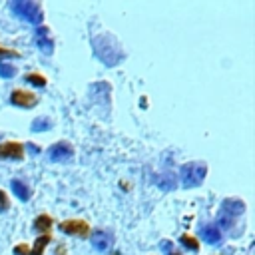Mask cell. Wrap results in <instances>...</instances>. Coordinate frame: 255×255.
Masks as SVG:
<instances>
[{
  "mask_svg": "<svg viewBox=\"0 0 255 255\" xmlns=\"http://www.w3.org/2000/svg\"><path fill=\"white\" fill-rule=\"evenodd\" d=\"M94 52H96V56H98L106 66H116L120 60H124L122 48L114 42V38H110V36H106V34L94 38Z\"/></svg>",
  "mask_w": 255,
  "mask_h": 255,
  "instance_id": "6da1fadb",
  "label": "cell"
},
{
  "mask_svg": "<svg viewBox=\"0 0 255 255\" xmlns=\"http://www.w3.org/2000/svg\"><path fill=\"white\" fill-rule=\"evenodd\" d=\"M179 175H181V185L185 189L197 187V185L203 183V179L207 175V163H203V161H187V163L181 165Z\"/></svg>",
  "mask_w": 255,
  "mask_h": 255,
  "instance_id": "7a4b0ae2",
  "label": "cell"
},
{
  "mask_svg": "<svg viewBox=\"0 0 255 255\" xmlns=\"http://www.w3.org/2000/svg\"><path fill=\"white\" fill-rule=\"evenodd\" d=\"M10 10L16 16H20L24 22H30V24H40L42 18H44L42 8L36 2H30V0H12Z\"/></svg>",
  "mask_w": 255,
  "mask_h": 255,
  "instance_id": "3957f363",
  "label": "cell"
},
{
  "mask_svg": "<svg viewBox=\"0 0 255 255\" xmlns=\"http://www.w3.org/2000/svg\"><path fill=\"white\" fill-rule=\"evenodd\" d=\"M74 155V147L68 141H58L48 149V157L50 161H66Z\"/></svg>",
  "mask_w": 255,
  "mask_h": 255,
  "instance_id": "277c9868",
  "label": "cell"
},
{
  "mask_svg": "<svg viewBox=\"0 0 255 255\" xmlns=\"http://www.w3.org/2000/svg\"><path fill=\"white\" fill-rule=\"evenodd\" d=\"M24 157V147L18 141H4L0 145V159H12V161H20Z\"/></svg>",
  "mask_w": 255,
  "mask_h": 255,
  "instance_id": "5b68a950",
  "label": "cell"
},
{
  "mask_svg": "<svg viewBox=\"0 0 255 255\" xmlns=\"http://www.w3.org/2000/svg\"><path fill=\"white\" fill-rule=\"evenodd\" d=\"M60 231L62 233H70V235H88L90 233V225L82 219H68L64 223H60Z\"/></svg>",
  "mask_w": 255,
  "mask_h": 255,
  "instance_id": "8992f818",
  "label": "cell"
},
{
  "mask_svg": "<svg viewBox=\"0 0 255 255\" xmlns=\"http://www.w3.org/2000/svg\"><path fill=\"white\" fill-rule=\"evenodd\" d=\"M10 102L14 106H20V108H32V106H36L38 98L32 92H26V90H14L10 94Z\"/></svg>",
  "mask_w": 255,
  "mask_h": 255,
  "instance_id": "52a82bcc",
  "label": "cell"
},
{
  "mask_svg": "<svg viewBox=\"0 0 255 255\" xmlns=\"http://www.w3.org/2000/svg\"><path fill=\"white\" fill-rule=\"evenodd\" d=\"M243 211H245V203L241 199H223V203H221V215H225L229 219L241 215Z\"/></svg>",
  "mask_w": 255,
  "mask_h": 255,
  "instance_id": "ba28073f",
  "label": "cell"
},
{
  "mask_svg": "<svg viewBox=\"0 0 255 255\" xmlns=\"http://www.w3.org/2000/svg\"><path fill=\"white\" fill-rule=\"evenodd\" d=\"M112 243H114V239H112V235H110L108 231H96V233L92 235V245H94L98 251H108V249L112 247Z\"/></svg>",
  "mask_w": 255,
  "mask_h": 255,
  "instance_id": "9c48e42d",
  "label": "cell"
},
{
  "mask_svg": "<svg viewBox=\"0 0 255 255\" xmlns=\"http://www.w3.org/2000/svg\"><path fill=\"white\" fill-rule=\"evenodd\" d=\"M36 44H38V48L44 52V54H52V50H54V44H52V40L48 38V28H38L36 30Z\"/></svg>",
  "mask_w": 255,
  "mask_h": 255,
  "instance_id": "30bf717a",
  "label": "cell"
},
{
  "mask_svg": "<svg viewBox=\"0 0 255 255\" xmlns=\"http://www.w3.org/2000/svg\"><path fill=\"white\" fill-rule=\"evenodd\" d=\"M201 237H203L209 245H217V243H219V239H221V231H219V227H217V225L207 223V225H203V227H201Z\"/></svg>",
  "mask_w": 255,
  "mask_h": 255,
  "instance_id": "8fae6325",
  "label": "cell"
},
{
  "mask_svg": "<svg viewBox=\"0 0 255 255\" xmlns=\"http://www.w3.org/2000/svg\"><path fill=\"white\" fill-rule=\"evenodd\" d=\"M10 187H12L14 195H16L20 201H28V199H30V195H32V191L28 189V185H26V183H22L20 179H12V181H10Z\"/></svg>",
  "mask_w": 255,
  "mask_h": 255,
  "instance_id": "7c38bea8",
  "label": "cell"
},
{
  "mask_svg": "<svg viewBox=\"0 0 255 255\" xmlns=\"http://www.w3.org/2000/svg\"><path fill=\"white\" fill-rule=\"evenodd\" d=\"M155 183H157V187H159L161 191H173V189H175V175L163 173V175L155 177Z\"/></svg>",
  "mask_w": 255,
  "mask_h": 255,
  "instance_id": "4fadbf2b",
  "label": "cell"
},
{
  "mask_svg": "<svg viewBox=\"0 0 255 255\" xmlns=\"http://www.w3.org/2000/svg\"><path fill=\"white\" fill-rule=\"evenodd\" d=\"M52 227V217L50 215H38L34 219V229L36 231H48Z\"/></svg>",
  "mask_w": 255,
  "mask_h": 255,
  "instance_id": "5bb4252c",
  "label": "cell"
},
{
  "mask_svg": "<svg viewBox=\"0 0 255 255\" xmlns=\"http://www.w3.org/2000/svg\"><path fill=\"white\" fill-rule=\"evenodd\" d=\"M50 235H40L38 239H36V245H34V249L30 251V255H42V251H44V247L50 243Z\"/></svg>",
  "mask_w": 255,
  "mask_h": 255,
  "instance_id": "9a60e30c",
  "label": "cell"
},
{
  "mask_svg": "<svg viewBox=\"0 0 255 255\" xmlns=\"http://www.w3.org/2000/svg\"><path fill=\"white\" fill-rule=\"evenodd\" d=\"M50 120L48 118H36L34 122H32V131H46V129H50Z\"/></svg>",
  "mask_w": 255,
  "mask_h": 255,
  "instance_id": "2e32d148",
  "label": "cell"
},
{
  "mask_svg": "<svg viewBox=\"0 0 255 255\" xmlns=\"http://www.w3.org/2000/svg\"><path fill=\"white\" fill-rule=\"evenodd\" d=\"M28 84H34V86H38V88H44L46 86V78L44 76H40V74H26V78H24Z\"/></svg>",
  "mask_w": 255,
  "mask_h": 255,
  "instance_id": "e0dca14e",
  "label": "cell"
},
{
  "mask_svg": "<svg viewBox=\"0 0 255 255\" xmlns=\"http://www.w3.org/2000/svg\"><path fill=\"white\" fill-rule=\"evenodd\" d=\"M187 249H191V251H197L199 249V243H197V239L195 237H191V235H187V233H183L181 235V239H179Z\"/></svg>",
  "mask_w": 255,
  "mask_h": 255,
  "instance_id": "ac0fdd59",
  "label": "cell"
},
{
  "mask_svg": "<svg viewBox=\"0 0 255 255\" xmlns=\"http://www.w3.org/2000/svg\"><path fill=\"white\" fill-rule=\"evenodd\" d=\"M14 74H16L14 66H10V64H0V76H2V78H12Z\"/></svg>",
  "mask_w": 255,
  "mask_h": 255,
  "instance_id": "d6986e66",
  "label": "cell"
},
{
  "mask_svg": "<svg viewBox=\"0 0 255 255\" xmlns=\"http://www.w3.org/2000/svg\"><path fill=\"white\" fill-rule=\"evenodd\" d=\"M8 207H10V201H8V195L0 189V213H4V211H8Z\"/></svg>",
  "mask_w": 255,
  "mask_h": 255,
  "instance_id": "ffe728a7",
  "label": "cell"
},
{
  "mask_svg": "<svg viewBox=\"0 0 255 255\" xmlns=\"http://www.w3.org/2000/svg\"><path fill=\"white\" fill-rule=\"evenodd\" d=\"M14 253H16V255H30V249H28V245L20 243V245L14 247Z\"/></svg>",
  "mask_w": 255,
  "mask_h": 255,
  "instance_id": "44dd1931",
  "label": "cell"
},
{
  "mask_svg": "<svg viewBox=\"0 0 255 255\" xmlns=\"http://www.w3.org/2000/svg\"><path fill=\"white\" fill-rule=\"evenodd\" d=\"M0 56H4V58H18L20 54H18L16 50H8V48H0Z\"/></svg>",
  "mask_w": 255,
  "mask_h": 255,
  "instance_id": "7402d4cb",
  "label": "cell"
},
{
  "mask_svg": "<svg viewBox=\"0 0 255 255\" xmlns=\"http://www.w3.org/2000/svg\"><path fill=\"white\" fill-rule=\"evenodd\" d=\"M163 249L167 251V255H179L177 251H171V243H169V241H165V243H163Z\"/></svg>",
  "mask_w": 255,
  "mask_h": 255,
  "instance_id": "603a6c76",
  "label": "cell"
},
{
  "mask_svg": "<svg viewBox=\"0 0 255 255\" xmlns=\"http://www.w3.org/2000/svg\"><path fill=\"white\" fill-rule=\"evenodd\" d=\"M56 255H66V249H64V247H58V249H56Z\"/></svg>",
  "mask_w": 255,
  "mask_h": 255,
  "instance_id": "cb8c5ba5",
  "label": "cell"
}]
</instances>
